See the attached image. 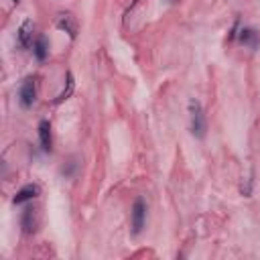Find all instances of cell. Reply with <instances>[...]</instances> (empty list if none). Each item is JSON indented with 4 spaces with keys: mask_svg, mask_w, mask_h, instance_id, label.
I'll list each match as a JSON object with an SVG mask.
<instances>
[{
    "mask_svg": "<svg viewBox=\"0 0 260 260\" xmlns=\"http://www.w3.org/2000/svg\"><path fill=\"white\" fill-rule=\"evenodd\" d=\"M187 110H189V130H191L193 138L203 140L207 134V120H205V112H203L201 102L197 98H191L187 104Z\"/></svg>",
    "mask_w": 260,
    "mask_h": 260,
    "instance_id": "cell-1",
    "label": "cell"
},
{
    "mask_svg": "<svg viewBox=\"0 0 260 260\" xmlns=\"http://www.w3.org/2000/svg\"><path fill=\"white\" fill-rule=\"evenodd\" d=\"M146 225V201L142 197H136L130 209V232L132 236H140Z\"/></svg>",
    "mask_w": 260,
    "mask_h": 260,
    "instance_id": "cell-2",
    "label": "cell"
},
{
    "mask_svg": "<svg viewBox=\"0 0 260 260\" xmlns=\"http://www.w3.org/2000/svg\"><path fill=\"white\" fill-rule=\"evenodd\" d=\"M37 102V77L35 75H28L22 79L20 87H18V104L24 108V110H30Z\"/></svg>",
    "mask_w": 260,
    "mask_h": 260,
    "instance_id": "cell-3",
    "label": "cell"
},
{
    "mask_svg": "<svg viewBox=\"0 0 260 260\" xmlns=\"http://www.w3.org/2000/svg\"><path fill=\"white\" fill-rule=\"evenodd\" d=\"M236 41H240L242 45H246V47L252 49V51L260 49V32H258L254 26H246V24H242L240 30H238Z\"/></svg>",
    "mask_w": 260,
    "mask_h": 260,
    "instance_id": "cell-4",
    "label": "cell"
},
{
    "mask_svg": "<svg viewBox=\"0 0 260 260\" xmlns=\"http://www.w3.org/2000/svg\"><path fill=\"white\" fill-rule=\"evenodd\" d=\"M32 35H35V22L32 20H24L18 26V30H16V43H18V47L20 49H30L32 43H35Z\"/></svg>",
    "mask_w": 260,
    "mask_h": 260,
    "instance_id": "cell-5",
    "label": "cell"
},
{
    "mask_svg": "<svg viewBox=\"0 0 260 260\" xmlns=\"http://www.w3.org/2000/svg\"><path fill=\"white\" fill-rule=\"evenodd\" d=\"M39 193H41V187H39L37 183H26V185H22V187H20V189L14 193L12 203H14V205L30 203L35 197H39Z\"/></svg>",
    "mask_w": 260,
    "mask_h": 260,
    "instance_id": "cell-6",
    "label": "cell"
},
{
    "mask_svg": "<svg viewBox=\"0 0 260 260\" xmlns=\"http://www.w3.org/2000/svg\"><path fill=\"white\" fill-rule=\"evenodd\" d=\"M37 134H39V144L43 152H51L53 150V132H51V122L49 120H41L37 126Z\"/></svg>",
    "mask_w": 260,
    "mask_h": 260,
    "instance_id": "cell-7",
    "label": "cell"
},
{
    "mask_svg": "<svg viewBox=\"0 0 260 260\" xmlns=\"http://www.w3.org/2000/svg\"><path fill=\"white\" fill-rule=\"evenodd\" d=\"M57 28H59V30H63V32H67V37H69L71 41H75V39H77L79 26H77V20H75L69 12H63V14H59V16H57Z\"/></svg>",
    "mask_w": 260,
    "mask_h": 260,
    "instance_id": "cell-8",
    "label": "cell"
},
{
    "mask_svg": "<svg viewBox=\"0 0 260 260\" xmlns=\"http://www.w3.org/2000/svg\"><path fill=\"white\" fill-rule=\"evenodd\" d=\"M35 211L37 209L30 203H26L22 213H20V228L24 234H35V230H37V213Z\"/></svg>",
    "mask_w": 260,
    "mask_h": 260,
    "instance_id": "cell-9",
    "label": "cell"
},
{
    "mask_svg": "<svg viewBox=\"0 0 260 260\" xmlns=\"http://www.w3.org/2000/svg\"><path fill=\"white\" fill-rule=\"evenodd\" d=\"M49 47H51L49 39H47L45 35H37V37H35V43H32V47H30L32 57H35L37 61H45V59L49 57Z\"/></svg>",
    "mask_w": 260,
    "mask_h": 260,
    "instance_id": "cell-10",
    "label": "cell"
},
{
    "mask_svg": "<svg viewBox=\"0 0 260 260\" xmlns=\"http://www.w3.org/2000/svg\"><path fill=\"white\" fill-rule=\"evenodd\" d=\"M73 91H75V77H73L71 71H67V73H65V85H63V89L57 93V98L53 100V104H61V102L69 100V98L73 95Z\"/></svg>",
    "mask_w": 260,
    "mask_h": 260,
    "instance_id": "cell-11",
    "label": "cell"
},
{
    "mask_svg": "<svg viewBox=\"0 0 260 260\" xmlns=\"http://www.w3.org/2000/svg\"><path fill=\"white\" fill-rule=\"evenodd\" d=\"M77 169H79V162H77L75 158H69V160L61 167V175H63L65 179H71V177H75Z\"/></svg>",
    "mask_w": 260,
    "mask_h": 260,
    "instance_id": "cell-12",
    "label": "cell"
},
{
    "mask_svg": "<svg viewBox=\"0 0 260 260\" xmlns=\"http://www.w3.org/2000/svg\"><path fill=\"white\" fill-rule=\"evenodd\" d=\"M252 187H254V179H252V175L242 183V187H240V193L244 195V197H250L252 195Z\"/></svg>",
    "mask_w": 260,
    "mask_h": 260,
    "instance_id": "cell-13",
    "label": "cell"
},
{
    "mask_svg": "<svg viewBox=\"0 0 260 260\" xmlns=\"http://www.w3.org/2000/svg\"><path fill=\"white\" fill-rule=\"evenodd\" d=\"M240 26H242V22H240V20H236V22H234V26L230 28L228 41H236V37H238V30H240Z\"/></svg>",
    "mask_w": 260,
    "mask_h": 260,
    "instance_id": "cell-14",
    "label": "cell"
},
{
    "mask_svg": "<svg viewBox=\"0 0 260 260\" xmlns=\"http://www.w3.org/2000/svg\"><path fill=\"white\" fill-rule=\"evenodd\" d=\"M167 2H169V4H175V2H177V0H167Z\"/></svg>",
    "mask_w": 260,
    "mask_h": 260,
    "instance_id": "cell-15",
    "label": "cell"
},
{
    "mask_svg": "<svg viewBox=\"0 0 260 260\" xmlns=\"http://www.w3.org/2000/svg\"><path fill=\"white\" fill-rule=\"evenodd\" d=\"M12 2H14V4H18V2H20V0H12Z\"/></svg>",
    "mask_w": 260,
    "mask_h": 260,
    "instance_id": "cell-16",
    "label": "cell"
}]
</instances>
